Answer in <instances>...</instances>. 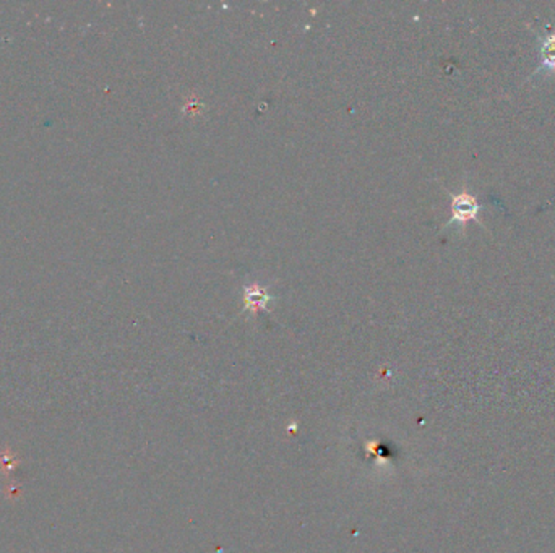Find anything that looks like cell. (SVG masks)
Instances as JSON below:
<instances>
[{
    "instance_id": "obj_1",
    "label": "cell",
    "mask_w": 555,
    "mask_h": 553,
    "mask_svg": "<svg viewBox=\"0 0 555 553\" xmlns=\"http://www.w3.org/2000/svg\"><path fill=\"white\" fill-rule=\"evenodd\" d=\"M481 210L482 206L476 200V196L471 195L464 187L459 193L452 195V219L447 225L457 224L459 228H464L469 221L479 223Z\"/></svg>"
},
{
    "instance_id": "obj_2",
    "label": "cell",
    "mask_w": 555,
    "mask_h": 553,
    "mask_svg": "<svg viewBox=\"0 0 555 553\" xmlns=\"http://www.w3.org/2000/svg\"><path fill=\"white\" fill-rule=\"evenodd\" d=\"M273 295L260 284H250L244 288V310L255 315L258 310H267Z\"/></svg>"
},
{
    "instance_id": "obj_3",
    "label": "cell",
    "mask_w": 555,
    "mask_h": 553,
    "mask_svg": "<svg viewBox=\"0 0 555 553\" xmlns=\"http://www.w3.org/2000/svg\"><path fill=\"white\" fill-rule=\"evenodd\" d=\"M547 71L552 73L555 71V34L547 36L546 39L541 41V67L536 70V73Z\"/></svg>"
},
{
    "instance_id": "obj_4",
    "label": "cell",
    "mask_w": 555,
    "mask_h": 553,
    "mask_svg": "<svg viewBox=\"0 0 555 553\" xmlns=\"http://www.w3.org/2000/svg\"><path fill=\"white\" fill-rule=\"evenodd\" d=\"M15 464H19V461L14 460V455L11 453H4L2 456H0V467H7V469H11V471H14Z\"/></svg>"
}]
</instances>
